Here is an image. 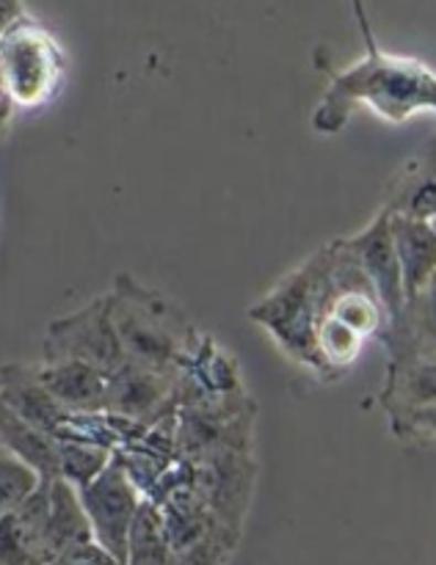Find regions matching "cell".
<instances>
[{"label": "cell", "mask_w": 436, "mask_h": 565, "mask_svg": "<svg viewBox=\"0 0 436 565\" xmlns=\"http://www.w3.org/2000/svg\"><path fill=\"white\" fill-rule=\"evenodd\" d=\"M22 17H25V11H22L20 0H0V36H3L14 22H20Z\"/></svg>", "instance_id": "21"}, {"label": "cell", "mask_w": 436, "mask_h": 565, "mask_svg": "<svg viewBox=\"0 0 436 565\" xmlns=\"http://www.w3.org/2000/svg\"><path fill=\"white\" fill-rule=\"evenodd\" d=\"M395 419L401 423V430H406V434H419L428 436V439H436V406L412 408V412L401 414Z\"/></svg>", "instance_id": "20"}, {"label": "cell", "mask_w": 436, "mask_h": 565, "mask_svg": "<svg viewBox=\"0 0 436 565\" xmlns=\"http://www.w3.org/2000/svg\"><path fill=\"white\" fill-rule=\"evenodd\" d=\"M384 403L392 417H401L412 408L436 406V356L392 364Z\"/></svg>", "instance_id": "14"}, {"label": "cell", "mask_w": 436, "mask_h": 565, "mask_svg": "<svg viewBox=\"0 0 436 565\" xmlns=\"http://www.w3.org/2000/svg\"><path fill=\"white\" fill-rule=\"evenodd\" d=\"M44 362H83L103 375L127 362L110 320V298H94L77 312L53 320L44 334Z\"/></svg>", "instance_id": "5"}, {"label": "cell", "mask_w": 436, "mask_h": 565, "mask_svg": "<svg viewBox=\"0 0 436 565\" xmlns=\"http://www.w3.org/2000/svg\"><path fill=\"white\" fill-rule=\"evenodd\" d=\"M125 565H174L169 541L163 535V522L155 502L143 500L136 522H132L130 539H127Z\"/></svg>", "instance_id": "16"}, {"label": "cell", "mask_w": 436, "mask_h": 565, "mask_svg": "<svg viewBox=\"0 0 436 565\" xmlns=\"http://www.w3.org/2000/svg\"><path fill=\"white\" fill-rule=\"evenodd\" d=\"M83 513L92 527L94 544L103 546L116 563L125 565L127 539H130L132 522L141 511L143 494L132 483L116 458H110L108 467L97 475L88 486L77 491Z\"/></svg>", "instance_id": "6"}, {"label": "cell", "mask_w": 436, "mask_h": 565, "mask_svg": "<svg viewBox=\"0 0 436 565\" xmlns=\"http://www.w3.org/2000/svg\"><path fill=\"white\" fill-rule=\"evenodd\" d=\"M64 53L47 28L31 17L0 36V88L17 108H39L59 92Z\"/></svg>", "instance_id": "4"}, {"label": "cell", "mask_w": 436, "mask_h": 565, "mask_svg": "<svg viewBox=\"0 0 436 565\" xmlns=\"http://www.w3.org/2000/svg\"><path fill=\"white\" fill-rule=\"evenodd\" d=\"M326 276H329V246L320 248L312 259L281 279L248 312V318L257 320L279 342L287 356L301 362L312 373H320L315 337L323 318Z\"/></svg>", "instance_id": "3"}, {"label": "cell", "mask_w": 436, "mask_h": 565, "mask_svg": "<svg viewBox=\"0 0 436 565\" xmlns=\"http://www.w3.org/2000/svg\"><path fill=\"white\" fill-rule=\"evenodd\" d=\"M353 9H357L364 42H368V55L351 70L334 75L323 103L315 110L312 125L320 132H337L345 125L351 105L357 103H364L373 114L390 121H406L408 116L419 114V110H434L436 114L434 72L419 61L381 53L373 42V33H370L362 0H353Z\"/></svg>", "instance_id": "1"}, {"label": "cell", "mask_w": 436, "mask_h": 565, "mask_svg": "<svg viewBox=\"0 0 436 565\" xmlns=\"http://www.w3.org/2000/svg\"><path fill=\"white\" fill-rule=\"evenodd\" d=\"M47 565H119V563H116L103 546H97L94 541H86V544H77L72 546V550H66L64 555H59Z\"/></svg>", "instance_id": "19"}, {"label": "cell", "mask_w": 436, "mask_h": 565, "mask_svg": "<svg viewBox=\"0 0 436 565\" xmlns=\"http://www.w3.org/2000/svg\"><path fill=\"white\" fill-rule=\"evenodd\" d=\"M108 298L110 320L127 362L158 373H180L185 351H191V331L182 326V315L130 276H119Z\"/></svg>", "instance_id": "2"}, {"label": "cell", "mask_w": 436, "mask_h": 565, "mask_svg": "<svg viewBox=\"0 0 436 565\" xmlns=\"http://www.w3.org/2000/svg\"><path fill=\"white\" fill-rule=\"evenodd\" d=\"M180 373H158L143 364L125 362L105 384V414L130 419V423L155 425L169 417V406L177 395Z\"/></svg>", "instance_id": "8"}, {"label": "cell", "mask_w": 436, "mask_h": 565, "mask_svg": "<svg viewBox=\"0 0 436 565\" xmlns=\"http://www.w3.org/2000/svg\"><path fill=\"white\" fill-rule=\"evenodd\" d=\"M430 224H434V232H436V218H434V221H430Z\"/></svg>", "instance_id": "22"}, {"label": "cell", "mask_w": 436, "mask_h": 565, "mask_svg": "<svg viewBox=\"0 0 436 565\" xmlns=\"http://www.w3.org/2000/svg\"><path fill=\"white\" fill-rule=\"evenodd\" d=\"M39 475L0 445V516L14 511L39 486Z\"/></svg>", "instance_id": "18"}, {"label": "cell", "mask_w": 436, "mask_h": 565, "mask_svg": "<svg viewBox=\"0 0 436 565\" xmlns=\"http://www.w3.org/2000/svg\"><path fill=\"white\" fill-rule=\"evenodd\" d=\"M384 210L419 221L436 218V152L408 163V169L397 177V191Z\"/></svg>", "instance_id": "15"}, {"label": "cell", "mask_w": 436, "mask_h": 565, "mask_svg": "<svg viewBox=\"0 0 436 565\" xmlns=\"http://www.w3.org/2000/svg\"><path fill=\"white\" fill-rule=\"evenodd\" d=\"M0 401L11 412L20 414L28 425H33L44 436H50V439H70V430L75 425L77 414L59 406L47 395V390L39 384L36 375H33V367H28V364H6L0 370Z\"/></svg>", "instance_id": "10"}, {"label": "cell", "mask_w": 436, "mask_h": 565, "mask_svg": "<svg viewBox=\"0 0 436 565\" xmlns=\"http://www.w3.org/2000/svg\"><path fill=\"white\" fill-rule=\"evenodd\" d=\"M110 458H114V450L108 447L86 445V441H59V472L77 491L92 483L108 467Z\"/></svg>", "instance_id": "17"}, {"label": "cell", "mask_w": 436, "mask_h": 565, "mask_svg": "<svg viewBox=\"0 0 436 565\" xmlns=\"http://www.w3.org/2000/svg\"><path fill=\"white\" fill-rule=\"evenodd\" d=\"M33 375L59 406L72 414H105L108 375L83 362L33 364Z\"/></svg>", "instance_id": "11"}, {"label": "cell", "mask_w": 436, "mask_h": 565, "mask_svg": "<svg viewBox=\"0 0 436 565\" xmlns=\"http://www.w3.org/2000/svg\"><path fill=\"white\" fill-rule=\"evenodd\" d=\"M59 557L50 535V478L0 516V565H47Z\"/></svg>", "instance_id": "9"}, {"label": "cell", "mask_w": 436, "mask_h": 565, "mask_svg": "<svg viewBox=\"0 0 436 565\" xmlns=\"http://www.w3.org/2000/svg\"><path fill=\"white\" fill-rule=\"evenodd\" d=\"M390 235L401 265L403 296L412 301L436 279V232L430 221L390 213Z\"/></svg>", "instance_id": "12"}, {"label": "cell", "mask_w": 436, "mask_h": 565, "mask_svg": "<svg viewBox=\"0 0 436 565\" xmlns=\"http://www.w3.org/2000/svg\"><path fill=\"white\" fill-rule=\"evenodd\" d=\"M0 445L14 452L22 463L33 469L39 478H61L59 472V441L44 436L33 425H28L20 414L11 412L0 401Z\"/></svg>", "instance_id": "13"}, {"label": "cell", "mask_w": 436, "mask_h": 565, "mask_svg": "<svg viewBox=\"0 0 436 565\" xmlns=\"http://www.w3.org/2000/svg\"><path fill=\"white\" fill-rule=\"evenodd\" d=\"M345 248L351 257L357 259L359 270L364 279L373 287L375 298H379L381 309L386 315V331L397 326L401 320L403 307H406V296H403V281H401V265H397L395 243L390 235V213L381 210L359 235L345 237Z\"/></svg>", "instance_id": "7"}]
</instances>
